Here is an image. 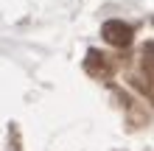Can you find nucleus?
Wrapping results in <instances>:
<instances>
[{
	"label": "nucleus",
	"mask_w": 154,
	"mask_h": 151,
	"mask_svg": "<svg viewBox=\"0 0 154 151\" xmlns=\"http://www.w3.org/2000/svg\"><path fill=\"white\" fill-rule=\"evenodd\" d=\"M140 56H143V67H146V73L154 76V42H146V45H143Z\"/></svg>",
	"instance_id": "obj_3"
},
{
	"label": "nucleus",
	"mask_w": 154,
	"mask_h": 151,
	"mask_svg": "<svg viewBox=\"0 0 154 151\" xmlns=\"http://www.w3.org/2000/svg\"><path fill=\"white\" fill-rule=\"evenodd\" d=\"M101 37L115 48H129L132 45V37H134V28L123 20H106L101 25Z\"/></svg>",
	"instance_id": "obj_1"
},
{
	"label": "nucleus",
	"mask_w": 154,
	"mask_h": 151,
	"mask_svg": "<svg viewBox=\"0 0 154 151\" xmlns=\"http://www.w3.org/2000/svg\"><path fill=\"white\" fill-rule=\"evenodd\" d=\"M84 70L93 78H101V81H106V78L112 76V62H109V56H104L101 50H95V48H90L87 50V59H84Z\"/></svg>",
	"instance_id": "obj_2"
}]
</instances>
